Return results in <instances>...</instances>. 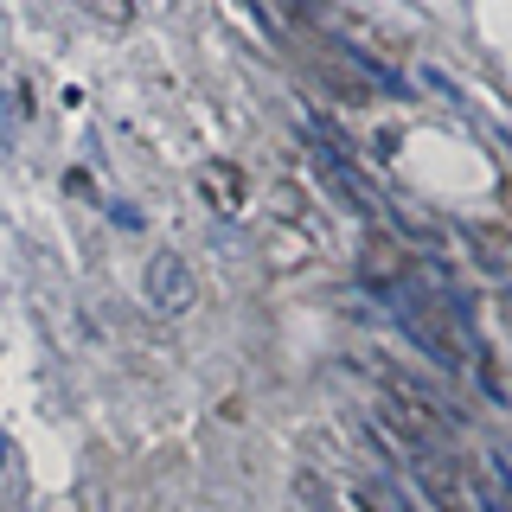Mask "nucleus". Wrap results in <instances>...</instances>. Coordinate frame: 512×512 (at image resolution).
<instances>
[{
    "instance_id": "f257e3e1",
    "label": "nucleus",
    "mask_w": 512,
    "mask_h": 512,
    "mask_svg": "<svg viewBox=\"0 0 512 512\" xmlns=\"http://www.w3.org/2000/svg\"><path fill=\"white\" fill-rule=\"evenodd\" d=\"M148 301H154L167 320H180L192 301H199V282H192L186 256H154V269H148Z\"/></svg>"
},
{
    "instance_id": "f03ea898",
    "label": "nucleus",
    "mask_w": 512,
    "mask_h": 512,
    "mask_svg": "<svg viewBox=\"0 0 512 512\" xmlns=\"http://www.w3.org/2000/svg\"><path fill=\"white\" fill-rule=\"evenodd\" d=\"M320 173H327V180H333V186H340V192H346V199H352V205H359V212H365V218H384V192H378L372 180H359V173H352V167H346V154H320Z\"/></svg>"
},
{
    "instance_id": "7ed1b4c3",
    "label": "nucleus",
    "mask_w": 512,
    "mask_h": 512,
    "mask_svg": "<svg viewBox=\"0 0 512 512\" xmlns=\"http://www.w3.org/2000/svg\"><path fill=\"white\" fill-rule=\"evenodd\" d=\"M416 480H423V493L436 500L442 512H468V493H461V474L448 468L436 455H416Z\"/></svg>"
},
{
    "instance_id": "20e7f679",
    "label": "nucleus",
    "mask_w": 512,
    "mask_h": 512,
    "mask_svg": "<svg viewBox=\"0 0 512 512\" xmlns=\"http://www.w3.org/2000/svg\"><path fill=\"white\" fill-rule=\"evenodd\" d=\"M199 192H205V205H212V212H224V218L244 205V180H237V167H224V160H205Z\"/></svg>"
},
{
    "instance_id": "39448f33",
    "label": "nucleus",
    "mask_w": 512,
    "mask_h": 512,
    "mask_svg": "<svg viewBox=\"0 0 512 512\" xmlns=\"http://www.w3.org/2000/svg\"><path fill=\"white\" fill-rule=\"evenodd\" d=\"M461 237L480 250V269H487V276H506V231H493V224H468Z\"/></svg>"
},
{
    "instance_id": "423d86ee",
    "label": "nucleus",
    "mask_w": 512,
    "mask_h": 512,
    "mask_svg": "<svg viewBox=\"0 0 512 512\" xmlns=\"http://www.w3.org/2000/svg\"><path fill=\"white\" fill-rule=\"evenodd\" d=\"M359 500L365 506H372V512H410L404 500H397V493L391 487H384V480H365V487H359Z\"/></svg>"
}]
</instances>
